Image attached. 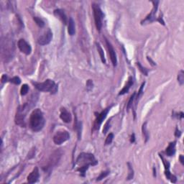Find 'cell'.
Wrapping results in <instances>:
<instances>
[{
  "mask_svg": "<svg viewBox=\"0 0 184 184\" xmlns=\"http://www.w3.org/2000/svg\"><path fill=\"white\" fill-rule=\"evenodd\" d=\"M178 81L181 85L184 84V71L183 70L180 71L178 76Z\"/></svg>",
  "mask_w": 184,
  "mask_h": 184,
  "instance_id": "d4e9b609",
  "label": "cell"
},
{
  "mask_svg": "<svg viewBox=\"0 0 184 184\" xmlns=\"http://www.w3.org/2000/svg\"><path fill=\"white\" fill-rule=\"evenodd\" d=\"M160 158L162 159V160H163V165H164V166H165V174H166V178H167L168 180H170V182H172V183H175L176 182V177H175V175H172V174L170 173V163H169L168 161H166V160L164 159V158H163V157L160 154Z\"/></svg>",
  "mask_w": 184,
  "mask_h": 184,
  "instance_id": "9c48e42d",
  "label": "cell"
},
{
  "mask_svg": "<svg viewBox=\"0 0 184 184\" xmlns=\"http://www.w3.org/2000/svg\"><path fill=\"white\" fill-rule=\"evenodd\" d=\"M34 20H35V22H36V24H38V25L39 26V27H40V28H43V27H44V25H45L44 22H43V20H42L40 18H39V17H34Z\"/></svg>",
  "mask_w": 184,
  "mask_h": 184,
  "instance_id": "484cf974",
  "label": "cell"
},
{
  "mask_svg": "<svg viewBox=\"0 0 184 184\" xmlns=\"http://www.w3.org/2000/svg\"><path fill=\"white\" fill-rule=\"evenodd\" d=\"M106 43H107V48L109 50V53L110 55V58H111V63H112L113 65L116 66L117 63V55H116V53L114 51V48H113L112 46L111 45V43L106 39Z\"/></svg>",
  "mask_w": 184,
  "mask_h": 184,
  "instance_id": "9a60e30c",
  "label": "cell"
},
{
  "mask_svg": "<svg viewBox=\"0 0 184 184\" xmlns=\"http://www.w3.org/2000/svg\"><path fill=\"white\" fill-rule=\"evenodd\" d=\"M28 111V104H24L22 106L19 107L17 109V114L15 116V123L16 125H20L21 127L25 126L24 124V117L27 111Z\"/></svg>",
  "mask_w": 184,
  "mask_h": 184,
  "instance_id": "5b68a950",
  "label": "cell"
},
{
  "mask_svg": "<svg viewBox=\"0 0 184 184\" xmlns=\"http://www.w3.org/2000/svg\"><path fill=\"white\" fill-rule=\"evenodd\" d=\"M60 117L62 119L63 122H65V123H69L71 122L72 117L71 114H70L69 111H67V109L65 108H61V114H60Z\"/></svg>",
  "mask_w": 184,
  "mask_h": 184,
  "instance_id": "2e32d148",
  "label": "cell"
},
{
  "mask_svg": "<svg viewBox=\"0 0 184 184\" xmlns=\"http://www.w3.org/2000/svg\"><path fill=\"white\" fill-rule=\"evenodd\" d=\"M14 41L9 37L5 38L2 41V55L6 61L12 59L15 51Z\"/></svg>",
  "mask_w": 184,
  "mask_h": 184,
  "instance_id": "3957f363",
  "label": "cell"
},
{
  "mask_svg": "<svg viewBox=\"0 0 184 184\" xmlns=\"http://www.w3.org/2000/svg\"><path fill=\"white\" fill-rule=\"evenodd\" d=\"M152 4H153V8H152V12L147 16L146 18L141 22L142 24H145L146 22H152L155 20V15H156L157 10H158V7L159 1H154V2H152Z\"/></svg>",
  "mask_w": 184,
  "mask_h": 184,
  "instance_id": "ba28073f",
  "label": "cell"
},
{
  "mask_svg": "<svg viewBox=\"0 0 184 184\" xmlns=\"http://www.w3.org/2000/svg\"><path fill=\"white\" fill-rule=\"evenodd\" d=\"M96 48H97V50H98V52H99V55H100V58H101V60H102V63H106V59H105L104 53L103 49H102V47H101V46L99 43H96Z\"/></svg>",
  "mask_w": 184,
  "mask_h": 184,
  "instance_id": "44dd1931",
  "label": "cell"
},
{
  "mask_svg": "<svg viewBox=\"0 0 184 184\" xmlns=\"http://www.w3.org/2000/svg\"><path fill=\"white\" fill-rule=\"evenodd\" d=\"M109 171H104V172H102V173L100 174V175L98 177L96 181H101V180H102L103 178H104L105 177H107V175H109Z\"/></svg>",
  "mask_w": 184,
  "mask_h": 184,
  "instance_id": "d6a6232c",
  "label": "cell"
},
{
  "mask_svg": "<svg viewBox=\"0 0 184 184\" xmlns=\"http://www.w3.org/2000/svg\"><path fill=\"white\" fill-rule=\"evenodd\" d=\"M86 88L88 91H90V90L92 89L93 88V81L91 80H88L86 83Z\"/></svg>",
  "mask_w": 184,
  "mask_h": 184,
  "instance_id": "836d02e7",
  "label": "cell"
},
{
  "mask_svg": "<svg viewBox=\"0 0 184 184\" xmlns=\"http://www.w3.org/2000/svg\"><path fill=\"white\" fill-rule=\"evenodd\" d=\"M127 166H128V170H129L127 180H131V179H133V177H134V170H133V167L131 166V165L129 164V163H127Z\"/></svg>",
  "mask_w": 184,
  "mask_h": 184,
  "instance_id": "603a6c76",
  "label": "cell"
},
{
  "mask_svg": "<svg viewBox=\"0 0 184 184\" xmlns=\"http://www.w3.org/2000/svg\"><path fill=\"white\" fill-rule=\"evenodd\" d=\"M114 139V135L112 133H110L108 136H107V139H106V141H105V144L107 145V144H110L111 142H112V140Z\"/></svg>",
  "mask_w": 184,
  "mask_h": 184,
  "instance_id": "f1b7e54d",
  "label": "cell"
},
{
  "mask_svg": "<svg viewBox=\"0 0 184 184\" xmlns=\"http://www.w3.org/2000/svg\"><path fill=\"white\" fill-rule=\"evenodd\" d=\"M148 61H150V62L152 63V65H155V63L153 62V61H152V60H151V58H149V57H148Z\"/></svg>",
  "mask_w": 184,
  "mask_h": 184,
  "instance_id": "f35d334b",
  "label": "cell"
},
{
  "mask_svg": "<svg viewBox=\"0 0 184 184\" xmlns=\"http://www.w3.org/2000/svg\"><path fill=\"white\" fill-rule=\"evenodd\" d=\"M61 152H60L59 150L55 151V152L50 156V159H49L48 164H47V166L46 167V170H49V169H51L52 167L55 166V165L58 163L60 158H61Z\"/></svg>",
  "mask_w": 184,
  "mask_h": 184,
  "instance_id": "8fae6325",
  "label": "cell"
},
{
  "mask_svg": "<svg viewBox=\"0 0 184 184\" xmlns=\"http://www.w3.org/2000/svg\"><path fill=\"white\" fill-rule=\"evenodd\" d=\"M153 175L154 176H156V170H155V168H153Z\"/></svg>",
  "mask_w": 184,
  "mask_h": 184,
  "instance_id": "ab89813d",
  "label": "cell"
},
{
  "mask_svg": "<svg viewBox=\"0 0 184 184\" xmlns=\"http://www.w3.org/2000/svg\"><path fill=\"white\" fill-rule=\"evenodd\" d=\"M19 49L22 53H23L25 55H30L32 52V47H31L30 45L24 39H20L17 43Z\"/></svg>",
  "mask_w": 184,
  "mask_h": 184,
  "instance_id": "7c38bea8",
  "label": "cell"
},
{
  "mask_svg": "<svg viewBox=\"0 0 184 184\" xmlns=\"http://www.w3.org/2000/svg\"><path fill=\"white\" fill-rule=\"evenodd\" d=\"M53 38V33L50 29L47 30L43 35L38 38V43L41 46H46L49 44Z\"/></svg>",
  "mask_w": 184,
  "mask_h": 184,
  "instance_id": "30bf717a",
  "label": "cell"
},
{
  "mask_svg": "<svg viewBox=\"0 0 184 184\" xmlns=\"http://www.w3.org/2000/svg\"><path fill=\"white\" fill-rule=\"evenodd\" d=\"M180 158V161H181V163H182L183 165L184 164V158H183V156L182 155H180V158Z\"/></svg>",
  "mask_w": 184,
  "mask_h": 184,
  "instance_id": "8d00e7d4",
  "label": "cell"
},
{
  "mask_svg": "<svg viewBox=\"0 0 184 184\" xmlns=\"http://www.w3.org/2000/svg\"><path fill=\"white\" fill-rule=\"evenodd\" d=\"M54 15H55L57 17H58V18L63 22V23H64L65 24H67V17H66L65 14L64 13L63 10L59 9H55V10L54 11Z\"/></svg>",
  "mask_w": 184,
  "mask_h": 184,
  "instance_id": "e0dca14e",
  "label": "cell"
},
{
  "mask_svg": "<svg viewBox=\"0 0 184 184\" xmlns=\"http://www.w3.org/2000/svg\"><path fill=\"white\" fill-rule=\"evenodd\" d=\"M135 134H133L132 137H131V142H135Z\"/></svg>",
  "mask_w": 184,
  "mask_h": 184,
  "instance_id": "74e56055",
  "label": "cell"
},
{
  "mask_svg": "<svg viewBox=\"0 0 184 184\" xmlns=\"http://www.w3.org/2000/svg\"><path fill=\"white\" fill-rule=\"evenodd\" d=\"M68 32L71 36H73L76 32L75 30V22L72 18H70L69 20V25H68Z\"/></svg>",
  "mask_w": 184,
  "mask_h": 184,
  "instance_id": "ffe728a7",
  "label": "cell"
},
{
  "mask_svg": "<svg viewBox=\"0 0 184 184\" xmlns=\"http://www.w3.org/2000/svg\"><path fill=\"white\" fill-rule=\"evenodd\" d=\"M111 107H108V108L105 109L104 110V111H102L100 114H98L96 120H95L94 125V129H99V127H100V125H102V122L104 121V119L105 118H106V117H107V114H108L109 111L110 110Z\"/></svg>",
  "mask_w": 184,
  "mask_h": 184,
  "instance_id": "4fadbf2b",
  "label": "cell"
},
{
  "mask_svg": "<svg viewBox=\"0 0 184 184\" xmlns=\"http://www.w3.org/2000/svg\"><path fill=\"white\" fill-rule=\"evenodd\" d=\"M175 143L176 142H173L169 144L166 150V153L168 156H173L175 153Z\"/></svg>",
  "mask_w": 184,
  "mask_h": 184,
  "instance_id": "d6986e66",
  "label": "cell"
},
{
  "mask_svg": "<svg viewBox=\"0 0 184 184\" xmlns=\"http://www.w3.org/2000/svg\"><path fill=\"white\" fill-rule=\"evenodd\" d=\"M133 83H134V81H133V77H129L126 85H125V87L119 91V95H124L126 93H127L128 91H129V88H130V87L133 85Z\"/></svg>",
  "mask_w": 184,
  "mask_h": 184,
  "instance_id": "ac0fdd59",
  "label": "cell"
},
{
  "mask_svg": "<svg viewBox=\"0 0 184 184\" xmlns=\"http://www.w3.org/2000/svg\"><path fill=\"white\" fill-rule=\"evenodd\" d=\"M45 125L43 114L40 109H36L31 114L30 117V127L34 132H39Z\"/></svg>",
  "mask_w": 184,
  "mask_h": 184,
  "instance_id": "7a4b0ae2",
  "label": "cell"
},
{
  "mask_svg": "<svg viewBox=\"0 0 184 184\" xmlns=\"http://www.w3.org/2000/svg\"><path fill=\"white\" fill-rule=\"evenodd\" d=\"M142 129L143 135H144V139H145V142H147L148 140V139H149V133H148V130H147V122H144L143 124Z\"/></svg>",
  "mask_w": 184,
  "mask_h": 184,
  "instance_id": "7402d4cb",
  "label": "cell"
},
{
  "mask_svg": "<svg viewBox=\"0 0 184 184\" xmlns=\"http://www.w3.org/2000/svg\"><path fill=\"white\" fill-rule=\"evenodd\" d=\"M181 131H180L178 128H176V130H175V137H180V136H181Z\"/></svg>",
  "mask_w": 184,
  "mask_h": 184,
  "instance_id": "e575fe53",
  "label": "cell"
},
{
  "mask_svg": "<svg viewBox=\"0 0 184 184\" xmlns=\"http://www.w3.org/2000/svg\"><path fill=\"white\" fill-rule=\"evenodd\" d=\"M137 66H138L139 69H140V71H141L143 74L145 75V76H148V70H147L145 68L142 67V65L140 64V63H137Z\"/></svg>",
  "mask_w": 184,
  "mask_h": 184,
  "instance_id": "1f68e13d",
  "label": "cell"
},
{
  "mask_svg": "<svg viewBox=\"0 0 184 184\" xmlns=\"http://www.w3.org/2000/svg\"><path fill=\"white\" fill-rule=\"evenodd\" d=\"M76 163L81 165V166H80L77 170L80 172L82 176H85L86 171L88 170L89 166H96L98 163V161L96 160L93 154L82 152L78 157Z\"/></svg>",
  "mask_w": 184,
  "mask_h": 184,
  "instance_id": "6da1fadb",
  "label": "cell"
},
{
  "mask_svg": "<svg viewBox=\"0 0 184 184\" xmlns=\"http://www.w3.org/2000/svg\"><path fill=\"white\" fill-rule=\"evenodd\" d=\"M28 91H29V86H28V84H23L22 86L21 90H20V94L22 96H24L28 94Z\"/></svg>",
  "mask_w": 184,
  "mask_h": 184,
  "instance_id": "cb8c5ba5",
  "label": "cell"
},
{
  "mask_svg": "<svg viewBox=\"0 0 184 184\" xmlns=\"http://www.w3.org/2000/svg\"><path fill=\"white\" fill-rule=\"evenodd\" d=\"M7 76L6 75H3L2 77V83L7 82Z\"/></svg>",
  "mask_w": 184,
  "mask_h": 184,
  "instance_id": "d590c367",
  "label": "cell"
},
{
  "mask_svg": "<svg viewBox=\"0 0 184 184\" xmlns=\"http://www.w3.org/2000/svg\"><path fill=\"white\" fill-rule=\"evenodd\" d=\"M92 8L94 11V16L95 24H96V29L99 31H101L102 28V23H103L104 15L102 13V9L96 4L92 5Z\"/></svg>",
  "mask_w": 184,
  "mask_h": 184,
  "instance_id": "8992f818",
  "label": "cell"
},
{
  "mask_svg": "<svg viewBox=\"0 0 184 184\" xmlns=\"http://www.w3.org/2000/svg\"><path fill=\"white\" fill-rule=\"evenodd\" d=\"M110 122H111V119H109V120L107 121V122H106V124L104 125V129H103V133H104V134H106V133H107V132H108L109 129Z\"/></svg>",
  "mask_w": 184,
  "mask_h": 184,
  "instance_id": "4dcf8cb0",
  "label": "cell"
},
{
  "mask_svg": "<svg viewBox=\"0 0 184 184\" xmlns=\"http://www.w3.org/2000/svg\"><path fill=\"white\" fill-rule=\"evenodd\" d=\"M70 138V135L66 130L58 131L53 137V142L55 144H61Z\"/></svg>",
  "mask_w": 184,
  "mask_h": 184,
  "instance_id": "52a82bcc",
  "label": "cell"
},
{
  "mask_svg": "<svg viewBox=\"0 0 184 184\" xmlns=\"http://www.w3.org/2000/svg\"><path fill=\"white\" fill-rule=\"evenodd\" d=\"M10 82L15 84V85H19L21 83V79H20L18 76H15V77L12 78V79H10Z\"/></svg>",
  "mask_w": 184,
  "mask_h": 184,
  "instance_id": "f546056e",
  "label": "cell"
},
{
  "mask_svg": "<svg viewBox=\"0 0 184 184\" xmlns=\"http://www.w3.org/2000/svg\"><path fill=\"white\" fill-rule=\"evenodd\" d=\"M34 85L37 89L40 91L55 94L58 91V86L53 80L50 79H47L42 83H34Z\"/></svg>",
  "mask_w": 184,
  "mask_h": 184,
  "instance_id": "277c9868",
  "label": "cell"
},
{
  "mask_svg": "<svg viewBox=\"0 0 184 184\" xmlns=\"http://www.w3.org/2000/svg\"><path fill=\"white\" fill-rule=\"evenodd\" d=\"M39 177H40L39 170H38V167H35L28 176V183H36L38 181Z\"/></svg>",
  "mask_w": 184,
  "mask_h": 184,
  "instance_id": "5bb4252c",
  "label": "cell"
},
{
  "mask_svg": "<svg viewBox=\"0 0 184 184\" xmlns=\"http://www.w3.org/2000/svg\"><path fill=\"white\" fill-rule=\"evenodd\" d=\"M135 94H136V93L135 92V93L133 94L132 96H131L130 99H129V102H128V103H127V110H129V109H130V107H132V105H133V101H134V99H135Z\"/></svg>",
  "mask_w": 184,
  "mask_h": 184,
  "instance_id": "4316f807",
  "label": "cell"
},
{
  "mask_svg": "<svg viewBox=\"0 0 184 184\" xmlns=\"http://www.w3.org/2000/svg\"><path fill=\"white\" fill-rule=\"evenodd\" d=\"M144 84H145V82H143L141 86H140V90H139V91H138V94H137V98H136V100H137V102L139 100V99H140V97H141L142 95V94H143V88H144Z\"/></svg>",
  "mask_w": 184,
  "mask_h": 184,
  "instance_id": "83f0119b",
  "label": "cell"
}]
</instances>
